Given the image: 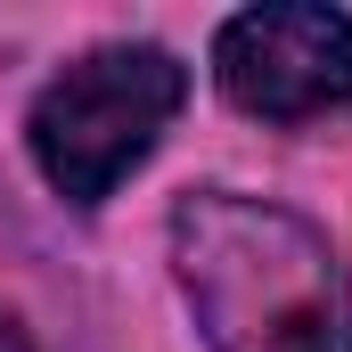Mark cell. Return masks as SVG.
Returning <instances> with one entry per match:
<instances>
[{
    "instance_id": "obj_2",
    "label": "cell",
    "mask_w": 352,
    "mask_h": 352,
    "mask_svg": "<svg viewBox=\"0 0 352 352\" xmlns=\"http://www.w3.org/2000/svg\"><path fill=\"white\" fill-rule=\"evenodd\" d=\"M180 98H188V74H180L173 50L107 41V50L74 58L33 98V123H25L33 164H41V180L66 205H98V197H115L156 156V140L180 115Z\"/></svg>"
},
{
    "instance_id": "obj_4",
    "label": "cell",
    "mask_w": 352,
    "mask_h": 352,
    "mask_svg": "<svg viewBox=\"0 0 352 352\" xmlns=\"http://www.w3.org/2000/svg\"><path fill=\"white\" fill-rule=\"evenodd\" d=\"M0 352H25V344H16V328H8V320H0Z\"/></svg>"
},
{
    "instance_id": "obj_1",
    "label": "cell",
    "mask_w": 352,
    "mask_h": 352,
    "mask_svg": "<svg viewBox=\"0 0 352 352\" xmlns=\"http://www.w3.org/2000/svg\"><path fill=\"white\" fill-rule=\"evenodd\" d=\"M173 278L213 352H352V270L303 213L197 188L173 205Z\"/></svg>"
},
{
    "instance_id": "obj_3",
    "label": "cell",
    "mask_w": 352,
    "mask_h": 352,
    "mask_svg": "<svg viewBox=\"0 0 352 352\" xmlns=\"http://www.w3.org/2000/svg\"><path fill=\"white\" fill-rule=\"evenodd\" d=\"M213 82L238 115H263V123L344 115L352 107V16L311 8V0L246 8L213 33Z\"/></svg>"
}]
</instances>
